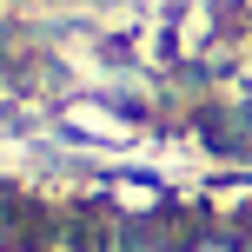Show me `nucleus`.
I'll use <instances>...</instances> for the list:
<instances>
[{
    "label": "nucleus",
    "instance_id": "obj_1",
    "mask_svg": "<svg viewBox=\"0 0 252 252\" xmlns=\"http://www.w3.org/2000/svg\"><path fill=\"white\" fill-rule=\"evenodd\" d=\"M186 252H246V246H239V239H192Z\"/></svg>",
    "mask_w": 252,
    "mask_h": 252
}]
</instances>
